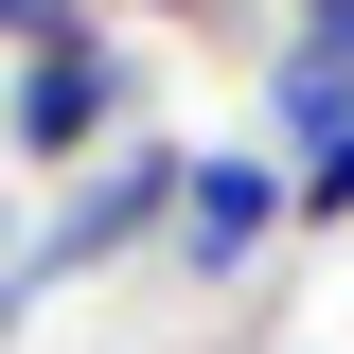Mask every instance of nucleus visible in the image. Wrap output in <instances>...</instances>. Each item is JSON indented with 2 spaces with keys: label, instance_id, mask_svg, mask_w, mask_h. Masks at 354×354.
<instances>
[{
  "label": "nucleus",
  "instance_id": "nucleus-5",
  "mask_svg": "<svg viewBox=\"0 0 354 354\" xmlns=\"http://www.w3.org/2000/svg\"><path fill=\"white\" fill-rule=\"evenodd\" d=\"M283 53H301V71H337V88H354V0H301V18H283Z\"/></svg>",
  "mask_w": 354,
  "mask_h": 354
},
{
  "label": "nucleus",
  "instance_id": "nucleus-2",
  "mask_svg": "<svg viewBox=\"0 0 354 354\" xmlns=\"http://www.w3.org/2000/svg\"><path fill=\"white\" fill-rule=\"evenodd\" d=\"M177 177H195V142H106L88 177H53V213H36V248H18L0 301H36V283H88V266L160 248V230H177Z\"/></svg>",
  "mask_w": 354,
  "mask_h": 354
},
{
  "label": "nucleus",
  "instance_id": "nucleus-7",
  "mask_svg": "<svg viewBox=\"0 0 354 354\" xmlns=\"http://www.w3.org/2000/svg\"><path fill=\"white\" fill-rule=\"evenodd\" d=\"M18 248H36V213H18V177H0V283H18Z\"/></svg>",
  "mask_w": 354,
  "mask_h": 354
},
{
  "label": "nucleus",
  "instance_id": "nucleus-1",
  "mask_svg": "<svg viewBox=\"0 0 354 354\" xmlns=\"http://www.w3.org/2000/svg\"><path fill=\"white\" fill-rule=\"evenodd\" d=\"M106 142H142V36L71 18V36L0 53V177H88Z\"/></svg>",
  "mask_w": 354,
  "mask_h": 354
},
{
  "label": "nucleus",
  "instance_id": "nucleus-9",
  "mask_svg": "<svg viewBox=\"0 0 354 354\" xmlns=\"http://www.w3.org/2000/svg\"><path fill=\"white\" fill-rule=\"evenodd\" d=\"M0 337H18V301H0Z\"/></svg>",
  "mask_w": 354,
  "mask_h": 354
},
{
  "label": "nucleus",
  "instance_id": "nucleus-4",
  "mask_svg": "<svg viewBox=\"0 0 354 354\" xmlns=\"http://www.w3.org/2000/svg\"><path fill=\"white\" fill-rule=\"evenodd\" d=\"M283 213H301V230H354V124H337V142H301V160H283Z\"/></svg>",
  "mask_w": 354,
  "mask_h": 354
},
{
  "label": "nucleus",
  "instance_id": "nucleus-8",
  "mask_svg": "<svg viewBox=\"0 0 354 354\" xmlns=\"http://www.w3.org/2000/svg\"><path fill=\"white\" fill-rule=\"evenodd\" d=\"M124 18H230V0H124Z\"/></svg>",
  "mask_w": 354,
  "mask_h": 354
},
{
  "label": "nucleus",
  "instance_id": "nucleus-3",
  "mask_svg": "<svg viewBox=\"0 0 354 354\" xmlns=\"http://www.w3.org/2000/svg\"><path fill=\"white\" fill-rule=\"evenodd\" d=\"M283 230H301V213H283V160H266V142H195V177H177V230H160V248L195 266V283H248Z\"/></svg>",
  "mask_w": 354,
  "mask_h": 354
},
{
  "label": "nucleus",
  "instance_id": "nucleus-6",
  "mask_svg": "<svg viewBox=\"0 0 354 354\" xmlns=\"http://www.w3.org/2000/svg\"><path fill=\"white\" fill-rule=\"evenodd\" d=\"M71 18H124V0H0V53H36V36H71Z\"/></svg>",
  "mask_w": 354,
  "mask_h": 354
}]
</instances>
